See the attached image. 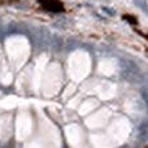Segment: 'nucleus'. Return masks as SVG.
Segmentation results:
<instances>
[{
  "instance_id": "f257e3e1",
  "label": "nucleus",
  "mask_w": 148,
  "mask_h": 148,
  "mask_svg": "<svg viewBox=\"0 0 148 148\" xmlns=\"http://www.w3.org/2000/svg\"><path fill=\"white\" fill-rule=\"evenodd\" d=\"M5 52L10 64L20 69L29 59L30 43L22 35H13L5 40Z\"/></svg>"
},
{
  "instance_id": "1a4fd4ad",
  "label": "nucleus",
  "mask_w": 148,
  "mask_h": 148,
  "mask_svg": "<svg viewBox=\"0 0 148 148\" xmlns=\"http://www.w3.org/2000/svg\"><path fill=\"white\" fill-rule=\"evenodd\" d=\"M18 104H20V100L16 96H8V97H4L3 100H0V107L4 108V109H13Z\"/></svg>"
},
{
  "instance_id": "7ed1b4c3",
  "label": "nucleus",
  "mask_w": 148,
  "mask_h": 148,
  "mask_svg": "<svg viewBox=\"0 0 148 148\" xmlns=\"http://www.w3.org/2000/svg\"><path fill=\"white\" fill-rule=\"evenodd\" d=\"M62 83V70L57 62L47 65V69L44 72L43 81H42V88L43 95L46 97H52L60 91Z\"/></svg>"
},
{
  "instance_id": "f8f14e48",
  "label": "nucleus",
  "mask_w": 148,
  "mask_h": 148,
  "mask_svg": "<svg viewBox=\"0 0 148 148\" xmlns=\"http://www.w3.org/2000/svg\"><path fill=\"white\" fill-rule=\"evenodd\" d=\"M74 90H75V86H74V84H70V86H68V88L65 90L64 95H62V96H64V99H66L69 95H72L73 92H74Z\"/></svg>"
},
{
  "instance_id": "20e7f679",
  "label": "nucleus",
  "mask_w": 148,
  "mask_h": 148,
  "mask_svg": "<svg viewBox=\"0 0 148 148\" xmlns=\"http://www.w3.org/2000/svg\"><path fill=\"white\" fill-rule=\"evenodd\" d=\"M33 131V121L27 112L18 113L16 120V136L18 140H25Z\"/></svg>"
},
{
  "instance_id": "f03ea898",
  "label": "nucleus",
  "mask_w": 148,
  "mask_h": 148,
  "mask_svg": "<svg viewBox=\"0 0 148 148\" xmlns=\"http://www.w3.org/2000/svg\"><path fill=\"white\" fill-rule=\"evenodd\" d=\"M91 70L90 56L83 51H75L68 60V73L74 82H81L88 75Z\"/></svg>"
},
{
  "instance_id": "423d86ee",
  "label": "nucleus",
  "mask_w": 148,
  "mask_h": 148,
  "mask_svg": "<svg viewBox=\"0 0 148 148\" xmlns=\"http://www.w3.org/2000/svg\"><path fill=\"white\" fill-rule=\"evenodd\" d=\"M65 135L72 147H79L83 142V133H82L81 127L75 123L65 127Z\"/></svg>"
},
{
  "instance_id": "9d476101",
  "label": "nucleus",
  "mask_w": 148,
  "mask_h": 148,
  "mask_svg": "<svg viewBox=\"0 0 148 148\" xmlns=\"http://www.w3.org/2000/svg\"><path fill=\"white\" fill-rule=\"evenodd\" d=\"M99 70H100L101 73H104V74H110V73H112L110 62H108V61H103V62H100V65H99Z\"/></svg>"
},
{
  "instance_id": "6e6552de",
  "label": "nucleus",
  "mask_w": 148,
  "mask_h": 148,
  "mask_svg": "<svg viewBox=\"0 0 148 148\" xmlns=\"http://www.w3.org/2000/svg\"><path fill=\"white\" fill-rule=\"evenodd\" d=\"M96 105H97V101L95 99H88V100H86V101H83L81 105H79V109H78V113L81 116H84V114H87V113H90L92 109H95L96 108Z\"/></svg>"
},
{
  "instance_id": "0eeeda50",
  "label": "nucleus",
  "mask_w": 148,
  "mask_h": 148,
  "mask_svg": "<svg viewBox=\"0 0 148 148\" xmlns=\"http://www.w3.org/2000/svg\"><path fill=\"white\" fill-rule=\"evenodd\" d=\"M105 120H107V116H105V112H97L96 114L91 116L90 118L86 120V125L91 129L99 127V126L104 125Z\"/></svg>"
},
{
  "instance_id": "9b49d317",
  "label": "nucleus",
  "mask_w": 148,
  "mask_h": 148,
  "mask_svg": "<svg viewBox=\"0 0 148 148\" xmlns=\"http://www.w3.org/2000/svg\"><path fill=\"white\" fill-rule=\"evenodd\" d=\"M79 103H81V96H77V97H74L73 100H70L69 104H68V107L72 108V109H74V108H78L79 107Z\"/></svg>"
},
{
  "instance_id": "39448f33",
  "label": "nucleus",
  "mask_w": 148,
  "mask_h": 148,
  "mask_svg": "<svg viewBox=\"0 0 148 148\" xmlns=\"http://www.w3.org/2000/svg\"><path fill=\"white\" fill-rule=\"evenodd\" d=\"M47 62H48V59H47L46 55H42V56H39L36 59V64L35 68H34V75H33V87L36 92L39 91V87H42L43 75L47 69Z\"/></svg>"
}]
</instances>
